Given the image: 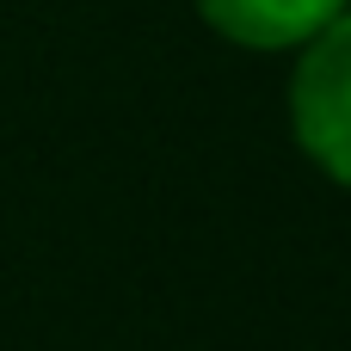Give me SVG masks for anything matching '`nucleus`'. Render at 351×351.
Instances as JSON below:
<instances>
[{
    "mask_svg": "<svg viewBox=\"0 0 351 351\" xmlns=\"http://www.w3.org/2000/svg\"><path fill=\"white\" fill-rule=\"evenodd\" d=\"M290 123L302 154L351 185V12H339L321 37H308L290 80Z\"/></svg>",
    "mask_w": 351,
    "mask_h": 351,
    "instance_id": "1",
    "label": "nucleus"
},
{
    "mask_svg": "<svg viewBox=\"0 0 351 351\" xmlns=\"http://www.w3.org/2000/svg\"><path fill=\"white\" fill-rule=\"evenodd\" d=\"M197 12L241 49H296L321 37L346 0H197Z\"/></svg>",
    "mask_w": 351,
    "mask_h": 351,
    "instance_id": "2",
    "label": "nucleus"
}]
</instances>
